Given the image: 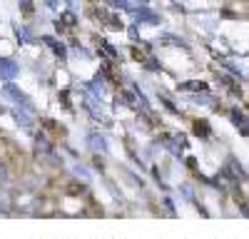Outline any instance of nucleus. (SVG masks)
<instances>
[{"mask_svg":"<svg viewBox=\"0 0 249 239\" xmlns=\"http://www.w3.org/2000/svg\"><path fill=\"white\" fill-rule=\"evenodd\" d=\"M3 95H5V97H13V102H18L20 107H25V110H30V112H33V102H30V97H28L23 90H18V87L10 83V80L3 85Z\"/></svg>","mask_w":249,"mask_h":239,"instance_id":"obj_1","label":"nucleus"},{"mask_svg":"<svg viewBox=\"0 0 249 239\" xmlns=\"http://www.w3.org/2000/svg\"><path fill=\"white\" fill-rule=\"evenodd\" d=\"M85 107L90 110V115L97 120V122H100V120H102V122H110V120H107V115H105V112H102V110L95 105V100H92V97H88V100H85Z\"/></svg>","mask_w":249,"mask_h":239,"instance_id":"obj_6","label":"nucleus"},{"mask_svg":"<svg viewBox=\"0 0 249 239\" xmlns=\"http://www.w3.org/2000/svg\"><path fill=\"white\" fill-rule=\"evenodd\" d=\"M13 117H15V122L23 127V130L33 132V125H35V122H33V112H30V110H25V107L18 110V107H15V110H13Z\"/></svg>","mask_w":249,"mask_h":239,"instance_id":"obj_2","label":"nucleus"},{"mask_svg":"<svg viewBox=\"0 0 249 239\" xmlns=\"http://www.w3.org/2000/svg\"><path fill=\"white\" fill-rule=\"evenodd\" d=\"M8 207H10V197H8V192L0 189V212H8Z\"/></svg>","mask_w":249,"mask_h":239,"instance_id":"obj_9","label":"nucleus"},{"mask_svg":"<svg viewBox=\"0 0 249 239\" xmlns=\"http://www.w3.org/2000/svg\"><path fill=\"white\" fill-rule=\"evenodd\" d=\"M43 40H45V45H48V48H53V52H55L60 60H65V57H68L65 45H62V43H55V37H43Z\"/></svg>","mask_w":249,"mask_h":239,"instance_id":"obj_7","label":"nucleus"},{"mask_svg":"<svg viewBox=\"0 0 249 239\" xmlns=\"http://www.w3.org/2000/svg\"><path fill=\"white\" fill-rule=\"evenodd\" d=\"M0 75H3L5 80H13L18 75V65L13 63V60H8V57H0Z\"/></svg>","mask_w":249,"mask_h":239,"instance_id":"obj_4","label":"nucleus"},{"mask_svg":"<svg viewBox=\"0 0 249 239\" xmlns=\"http://www.w3.org/2000/svg\"><path fill=\"white\" fill-rule=\"evenodd\" d=\"M97 80H100V77H97ZM105 83H107V80H100V83H90V90H92L97 97H102V102H110V97H112V95H110V90H107Z\"/></svg>","mask_w":249,"mask_h":239,"instance_id":"obj_5","label":"nucleus"},{"mask_svg":"<svg viewBox=\"0 0 249 239\" xmlns=\"http://www.w3.org/2000/svg\"><path fill=\"white\" fill-rule=\"evenodd\" d=\"M72 172H75V177H80V179H85V182H88V179H90V172H88L85 167H80V165H72Z\"/></svg>","mask_w":249,"mask_h":239,"instance_id":"obj_8","label":"nucleus"},{"mask_svg":"<svg viewBox=\"0 0 249 239\" xmlns=\"http://www.w3.org/2000/svg\"><path fill=\"white\" fill-rule=\"evenodd\" d=\"M88 145L95 150V152H102V154H105L107 150H110V145H107V139L105 137H102L100 132H90L88 135Z\"/></svg>","mask_w":249,"mask_h":239,"instance_id":"obj_3","label":"nucleus"}]
</instances>
